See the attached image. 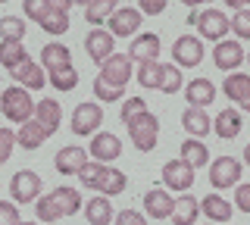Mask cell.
I'll list each match as a JSON object with an SVG mask.
<instances>
[{"mask_svg": "<svg viewBox=\"0 0 250 225\" xmlns=\"http://www.w3.org/2000/svg\"><path fill=\"white\" fill-rule=\"evenodd\" d=\"M82 206H84V200L75 188H53L47 197L35 200V213L41 222H57L62 216H75Z\"/></svg>", "mask_w": 250, "mask_h": 225, "instance_id": "obj_1", "label": "cell"}, {"mask_svg": "<svg viewBox=\"0 0 250 225\" xmlns=\"http://www.w3.org/2000/svg\"><path fill=\"white\" fill-rule=\"evenodd\" d=\"M0 110L10 122L16 125H25V122L35 116V100L25 88H19V84H13V88H6L3 94H0Z\"/></svg>", "mask_w": 250, "mask_h": 225, "instance_id": "obj_2", "label": "cell"}, {"mask_svg": "<svg viewBox=\"0 0 250 225\" xmlns=\"http://www.w3.org/2000/svg\"><path fill=\"white\" fill-rule=\"evenodd\" d=\"M128 135H131V141H135V147L141 153H150L153 147H156V138H160V119L147 110L144 116H138L135 122H128Z\"/></svg>", "mask_w": 250, "mask_h": 225, "instance_id": "obj_3", "label": "cell"}, {"mask_svg": "<svg viewBox=\"0 0 250 225\" xmlns=\"http://www.w3.org/2000/svg\"><path fill=\"white\" fill-rule=\"evenodd\" d=\"M41 175L35 169H19L10 178V194H13V204H35L41 197Z\"/></svg>", "mask_w": 250, "mask_h": 225, "instance_id": "obj_4", "label": "cell"}, {"mask_svg": "<svg viewBox=\"0 0 250 225\" xmlns=\"http://www.w3.org/2000/svg\"><path fill=\"white\" fill-rule=\"evenodd\" d=\"M100 122H104V110H100V103L84 100V103H78L75 113H72V135L88 138V135H94V131H100Z\"/></svg>", "mask_w": 250, "mask_h": 225, "instance_id": "obj_5", "label": "cell"}, {"mask_svg": "<svg viewBox=\"0 0 250 225\" xmlns=\"http://www.w3.org/2000/svg\"><path fill=\"white\" fill-rule=\"evenodd\" d=\"M241 172H244V163H238L234 157H219L209 163V184L213 188H234V184H241Z\"/></svg>", "mask_w": 250, "mask_h": 225, "instance_id": "obj_6", "label": "cell"}, {"mask_svg": "<svg viewBox=\"0 0 250 225\" xmlns=\"http://www.w3.org/2000/svg\"><path fill=\"white\" fill-rule=\"evenodd\" d=\"M172 63L185 66V69H194L203 63V41L194 35H182L175 38V44H172Z\"/></svg>", "mask_w": 250, "mask_h": 225, "instance_id": "obj_7", "label": "cell"}, {"mask_svg": "<svg viewBox=\"0 0 250 225\" xmlns=\"http://www.w3.org/2000/svg\"><path fill=\"white\" fill-rule=\"evenodd\" d=\"M84 50H88V57L100 66L104 60H109L116 53V38L109 35L106 28H91V32L84 35Z\"/></svg>", "mask_w": 250, "mask_h": 225, "instance_id": "obj_8", "label": "cell"}, {"mask_svg": "<svg viewBox=\"0 0 250 225\" xmlns=\"http://www.w3.org/2000/svg\"><path fill=\"white\" fill-rule=\"evenodd\" d=\"M160 50H163V41H160V35H153V32H144V35H138L135 41H131V47H128V60L131 63H156L160 60Z\"/></svg>", "mask_w": 250, "mask_h": 225, "instance_id": "obj_9", "label": "cell"}, {"mask_svg": "<svg viewBox=\"0 0 250 225\" xmlns=\"http://www.w3.org/2000/svg\"><path fill=\"white\" fill-rule=\"evenodd\" d=\"M213 63L222 69V72H234V69L244 63V47H241V41H234V38H222V41H216Z\"/></svg>", "mask_w": 250, "mask_h": 225, "instance_id": "obj_10", "label": "cell"}, {"mask_svg": "<svg viewBox=\"0 0 250 225\" xmlns=\"http://www.w3.org/2000/svg\"><path fill=\"white\" fill-rule=\"evenodd\" d=\"M141 10H135V6H119V10L113 13L106 22H109V28L106 32L113 35V38H131L141 28Z\"/></svg>", "mask_w": 250, "mask_h": 225, "instance_id": "obj_11", "label": "cell"}, {"mask_svg": "<svg viewBox=\"0 0 250 225\" xmlns=\"http://www.w3.org/2000/svg\"><path fill=\"white\" fill-rule=\"evenodd\" d=\"M88 153L97 163H113V160H119V153H122V141L113 131H94V138L88 144Z\"/></svg>", "mask_w": 250, "mask_h": 225, "instance_id": "obj_12", "label": "cell"}, {"mask_svg": "<svg viewBox=\"0 0 250 225\" xmlns=\"http://www.w3.org/2000/svg\"><path fill=\"white\" fill-rule=\"evenodd\" d=\"M100 79L109 82V84L125 88L128 79H131V60H128V53H113L109 60H104V63H100Z\"/></svg>", "mask_w": 250, "mask_h": 225, "instance_id": "obj_13", "label": "cell"}, {"mask_svg": "<svg viewBox=\"0 0 250 225\" xmlns=\"http://www.w3.org/2000/svg\"><path fill=\"white\" fill-rule=\"evenodd\" d=\"M88 163V150L78 144H69V147H60L57 157H53V166H57L60 175H78V169Z\"/></svg>", "mask_w": 250, "mask_h": 225, "instance_id": "obj_14", "label": "cell"}, {"mask_svg": "<svg viewBox=\"0 0 250 225\" xmlns=\"http://www.w3.org/2000/svg\"><path fill=\"white\" fill-rule=\"evenodd\" d=\"M10 75H13V82L19 84V88H25V91H38V88H44V82H47L41 63H31L28 57L22 60L16 69H10Z\"/></svg>", "mask_w": 250, "mask_h": 225, "instance_id": "obj_15", "label": "cell"}, {"mask_svg": "<svg viewBox=\"0 0 250 225\" xmlns=\"http://www.w3.org/2000/svg\"><path fill=\"white\" fill-rule=\"evenodd\" d=\"M194 25H200V38H209V41H222L225 32H229V16H225L222 10H203Z\"/></svg>", "mask_w": 250, "mask_h": 225, "instance_id": "obj_16", "label": "cell"}, {"mask_svg": "<svg viewBox=\"0 0 250 225\" xmlns=\"http://www.w3.org/2000/svg\"><path fill=\"white\" fill-rule=\"evenodd\" d=\"M163 184L166 188H175V191H188L194 184V169L188 166L185 160H169L163 166Z\"/></svg>", "mask_w": 250, "mask_h": 225, "instance_id": "obj_17", "label": "cell"}, {"mask_svg": "<svg viewBox=\"0 0 250 225\" xmlns=\"http://www.w3.org/2000/svg\"><path fill=\"white\" fill-rule=\"evenodd\" d=\"M241 128H244V116H241V110H234V106H225L222 113H216L213 131L222 138V141H234V138L241 135Z\"/></svg>", "mask_w": 250, "mask_h": 225, "instance_id": "obj_18", "label": "cell"}, {"mask_svg": "<svg viewBox=\"0 0 250 225\" xmlns=\"http://www.w3.org/2000/svg\"><path fill=\"white\" fill-rule=\"evenodd\" d=\"M222 91H225V97H229V100H234V103L241 106V113H250V75L231 72L229 79H225Z\"/></svg>", "mask_w": 250, "mask_h": 225, "instance_id": "obj_19", "label": "cell"}, {"mask_svg": "<svg viewBox=\"0 0 250 225\" xmlns=\"http://www.w3.org/2000/svg\"><path fill=\"white\" fill-rule=\"evenodd\" d=\"M41 69L47 75L50 72H60V69H72V53H69L66 44H44L41 50Z\"/></svg>", "mask_w": 250, "mask_h": 225, "instance_id": "obj_20", "label": "cell"}, {"mask_svg": "<svg viewBox=\"0 0 250 225\" xmlns=\"http://www.w3.org/2000/svg\"><path fill=\"white\" fill-rule=\"evenodd\" d=\"M31 119L38 122L44 131H47V138L53 135V131L60 128V119H62V110H60V103L57 100H50V97H44V100H38L35 103V116Z\"/></svg>", "mask_w": 250, "mask_h": 225, "instance_id": "obj_21", "label": "cell"}, {"mask_svg": "<svg viewBox=\"0 0 250 225\" xmlns=\"http://www.w3.org/2000/svg\"><path fill=\"white\" fill-rule=\"evenodd\" d=\"M144 206H147V213H150V219H169L172 206H175V197H172L166 188H150L144 194Z\"/></svg>", "mask_w": 250, "mask_h": 225, "instance_id": "obj_22", "label": "cell"}, {"mask_svg": "<svg viewBox=\"0 0 250 225\" xmlns=\"http://www.w3.org/2000/svg\"><path fill=\"white\" fill-rule=\"evenodd\" d=\"M182 125H185V131L191 138H207L209 131H213V119H209V113H203V110H197V106H188V110L182 113Z\"/></svg>", "mask_w": 250, "mask_h": 225, "instance_id": "obj_23", "label": "cell"}, {"mask_svg": "<svg viewBox=\"0 0 250 225\" xmlns=\"http://www.w3.org/2000/svg\"><path fill=\"white\" fill-rule=\"evenodd\" d=\"M185 97H188V103H191V106L203 110V106H209L216 100V84L209 82V79H194V82H188Z\"/></svg>", "mask_w": 250, "mask_h": 225, "instance_id": "obj_24", "label": "cell"}, {"mask_svg": "<svg viewBox=\"0 0 250 225\" xmlns=\"http://www.w3.org/2000/svg\"><path fill=\"white\" fill-rule=\"evenodd\" d=\"M84 216H88V222L91 225H113V219H116V209H113V204H109V197H91L88 204H84Z\"/></svg>", "mask_w": 250, "mask_h": 225, "instance_id": "obj_25", "label": "cell"}, {"mask_svg": "<svg viewBox=\"0 0 250 225\" xmlns=\"http://www.w3.org/2000/svg\"><path fill=\"white\" fill-rule=\"evenodd\" d=\"M200 213L207 216L213 225H219V222H229L231 219V204L225 197H219V194H207V197L200 200Z\"/></svg>", "mask_w": 250, "mask_h": 225, "instance_id": "obj_26", "label": "cell"}, {"mask_svg": "<svg viewBox=\"0 0 250 225\" xmlns=\"http://www.w3.org/2000/svg\"><path fill=\"white\" fill-rule=\"evenodd\" d=\"M197 216H200V200L191 197V194H185V197L175 200L169 219L175 222V225H194V222H197Z\"/></svg>", "mask_w": 250, "mask_h": 225, "instance_id": "obj_27", "label": "cell"}, {"mask_svg": "<svg viewBox=\"0 0 250 225\" xmlns=\"http://www.w3.org/2000/svg\"><path fill=\"white\" fill-rule=\"evenodd\" d=\"M47 141V131L38 125L35 119H28L25 125H19V131H16V144L22 147V150H38Z\"/></svg>", "mask_w": 250, "mask_h": 225, "instance_id": "obj_28", "label": "cell"}, {"mask_svg": "<svg viewBox=\"0 0 250 225\" xmlns=\"http://www.w3.org/2000/svg\"><path fill=\"white\" fill-rule=\"evenodd\" d=\"M182 160H185L191 169L207 166V163H209V150H207V144L197 141V138H185V141H182Z\"/></svg>", "mask_w": 250, "mask_h": 225, "instance_id": "obj_29", "label": "cell"}, {"mask_svg": "<svg viewBox=\"0 0 250 225\" xmlns=\"http://www.w3.org/2000/svg\"><path fill=\"white\" fill-rule=\"evenodd\" d=\"M125 184H128L125 172H119V169H113V166H104V175H100L97 191L104 194V197H113V194H122L125 191Z\"/></svg>", "mask_w": 250, "mask_h": 225, "instance_id": "obj_30", "label": "cell"}, {"mask_svg": "<svg viewBox=\"0 0 250 225\" xmlns=\"http://www.w3.org/2000/svg\"><path fill=\"white\" fill-rule=\"evenodd\" d=\"M84 10H88V13H84V19H88L94 28H100V22H106L116 10H119V0H91Z\"/></svg>", "mask_w": 250, "mask_h": 225, "instance_id": "obj_31", "label": "cell"}, {"mask_svg": "<svg viewBox=\"0 0 250 225\" xmlns=\"http://www.w3.org/2000/svg\"><path fill=\"white\" fill-rule=\"evenodd\" d=\"M28 53L22 47V41H0V66L3 69H16Z\"/></svg>", "mask_w": 250, "mask_h": 225, "instance_id": "obj_32", "label": "cell"}, {"mask_svg": "<svg viewBox=\"0 0 250 225\" xmlns=\"http://www.w3.org/2000/svg\"><path fill=\"white\" fill-rule=\"evenodd\" d=\"M0 38H3V41H22V38H25V19L3 16L0 19Z\"/></svg>", "mask_w": 250, "mask_h": 225, "instance_id": "obj_33", "label": "cell"}, {"mask_svg": "<svg viewBox=\"0 0 250 225\" xmlns=\"http://www.w3.org/2000/svg\"><path fill=\"white\" fill-rule=\"evenodd\" d=\"M38 25H41L47 35H53V38H57V35H66L69 32V13H53L50 10L41 22H38Z\"/></svg>", "mask_w": 250, "mask_h": 225, "instance_id": "obj_34", "label": "cell"}, {"mask_svg": "<svg viewBox=\"0 0 250 225\" xmlns=\"http://www.w3.org/2000/svg\"><path fill=\"white\" fill-rule=\"evenodd\" d=\"M94 94H97L100 103H116V100H122L125 88H119V84H109V82H104L97 75V79H94Z\"/></svg>", "mask_w": 250, "mask_h": 225, "instance_id": "obj_35", "label": "cell"}, {"mask_svg": "<svg viewBox=\"0 0 250 225\" xmlns=\"http://www.w3.org/2000/svg\"><path fill=\"white\" fill-rule=\"evenodd\" d=\"M160 79H163V63H141L138 69L141 88H160Z\"/></svg>", "mask_w": 250, "mask_h": 225, "instance_id": "obj_36", "label": "cell"}, {"mask_svg": "<svg viewBox=\"0 0 250 225\" xmlns=\"http://www.w3.org/2000/svg\"><path fill=\"white\" fill-rule=\"evenodd\" d=\"M178 88H182V69H178V66H169V63H163L160 91H163V94H175Z\"/></svg>", "mask_w": 250, "mask_h": 225, "instance_id": "obj_37", "label": "cell"}, {"mask_svg": "<svg viewBox=\"0 0 250 225\" xmlns=\"http://www.w3.org/2000/svg\"><path fill=\"white\" fill-rule=\"evenodd\" d=\"M100 175H104V163H84V166L78 169V178H82V188H91V191H97V184H100Z\"/></svg>", "mask_w": 250, "mask_h": 225, "instance_id": "obj_38", "label": "cell"}, {"mask_svg": "<svg viewBox=\"0 0 250 225\" xmlns=\"http://www.w3.org/2000/svg\"><path fill=\"white\" fill-rule=\"evenodd\" d=\"M229 32H234V38L250 41V10H234V16L229 19Z\"/></svg>", "mask_w": 250, "mask_h": 225, "instance_id": "obj_39", "label": "cell"}, {"mask_svg": "<svg viewBox=\"0 0 250 225\" xmlns=\"http://www.w3.org/2000/svg\"><path fill=\"white\" fill-rule=\"evenodd\" d=\"M50 84L57 91H72L78 84V69H60V72H50Z\"/></svg>", "mask_w": 250, "mask_h": 225, "instance_id": "obj_40", "label": "cell"}, {"mask_svg": "<svg viewBox=\"0 0 250 225\" xmlns=\"http://www.w3.org/2000/svg\"><path fill=\"white\" fill-rule=\"evenodd\" d=\"M147 113V100L144 97H128L122 106V125H128V122H135L138 116Z\"/></svg>", "mask_w": 250, "mask_h": 225, "instance_id": "obj_41", "label": "cell"}, {"mask_svg": "<svg viewBox=\"0 0 250 225\" xmlns=\"http://www.w3.org/2000/svg\"><path fill=\"white\" fill-rule=\"evenodd\" d=\"M22 13H25V19H31V22H41L47 13H50V6H47V0H25V3H22Z\"/></svg>", "mask_w": 250, "mask_h": 225, "instance_id": "obj_42", "label": "cell"}, {"mask_svg": "<svg viewBox=\"0 0 250 225\" xmlns=\"http://www.w3.org/2000/svg\"><path fill=\"white\" fill-rule=\"evenodd\" d=\"M22 216H19V206L13 200H0V225H19Z\"/></svg>", "mask_w": 250, "mask_h": 225, "instance_id": "obj_43", "label": "cell"}, {"mask_svg": "<svg viewBox=\"0 0 250 225\" xmlns=\"http://www.w3.org/2000/svg\"><path fill=\"white\" fill-rule=\"evenodd\" d=\"M13 147H16V131L10 128H0V166L13 157Z\"/></svg>", "mask_w": 250, "mask_h": 225, "instance_id": "obj_44", "label": "cell"}, {"mask_svg": "<svg viewBox=\"0 0 250 225\" xmlns=\"http://www.w3.org/2000/svg\"><path fill=\"white\" fill-rule=\"evenodd\" d=\"M234 206H238L241 213H250V182L234 184Z\"/></svg>", "mask_w": 250, "mask_h": 225, "instance_id": "obj_45", "label": "cell"}, {"mask_svg": "<svg viewBox=\"0 0 250 225\" xmlns=\"http://www.w3.org/2000/svg\"><path fill=\"white\" fill-rule=\"evenodd\" d=\"M116 225H147V219L141 213H135V209H122V213H116Z\"/></svg>", "mask_w": 250, "mask_h": 225, "instance_id": "obj_46", "label": "cell"}, {"mask_svg": "<svg viewBox=\"0 0 250 225\" xmlns=\"http://www.w3.org/2000/svg\"><path fill=\"white\" fill-rule=\"evenodd\" d=\"M141 3V16H160L166 10V0H138Z\"/></svg>", "mask_w": 250, "mask_h": 225, "instance_id": "obj_47", "label": "cell"}, {"mask_svg": "<svg viewBox=\"0 0 250 225\" xmlns=\"http://www.w3.org/2000/svg\"><path fill=\"white\" fill-rule=\"evenodd\" d=\"M47 6H50L53 13H69L72 10V0H47Z\"/></svg>", "mask_w": 250, "mask_h": 225, "instance_id": "obj_48", "label": "cell"}, {"mask_svg": "<svg viewBox=\"0 0 250 225\" xmlns=\"http://www.w3.org/2000/svg\"><path fill=\"white\" fill-rule=\"evenodd\" d=\"M231 10H250V0H225Z\"/></svg>", "mask_w": 250, "mask_h": 225, "instance_id": "obj_49", "label": "cell"}, {"mask_svg": "<svg viewBox=\"0 0 250 225\" xmlns=\"http://www.w3.org/2000/svg\"><path fill=\"white\" fill-rule=\"evenodd\" d=\"M185 6H200V3H213V0H182Z\"/></svg>", "mask_w": 250, "mask_h": 225, "instance_id": "obj_50", "label": "cell"}, {"mask_svg": "<svg viewBox=\"0 0 250 225\" xmlns=\"http://www.w3.org/2000/svg\"><path fill=\"white\" fill-rule=\"evenodd\" d=\"M244 163H247V166H250V144L244 147Z\"/></svg>", "mask_w": 250, "mask_h": 225, "instance_id": "obj_51", "label": "cell"}, {"mask_svg": "<svg viewBox=\"0 0 250 225\" xmlns=\"http://www.w3.org/2000/svg\"><path fill=\"white\" fill-rule=\"evenodd\" d=\"M72 3H78V6H88V3H91V0H72Z\"/></svg>", "mask_w": 250, "mask_h": 225, "instance_id": "obj_52", "label": "cell"}, {"mask_svg": "<svg viewBox=\"0 0 250 225\" xmlns=\"http://www.w3.org/2000/svg\"><path fill=\"white\" fill-rule=\"evenodd\" d=\"M19 225H38V222H19Z\"/></svg>", "mask_w": 250, "mask_h": 225, "instance_id": "obj_53", "label": "cell"}, {"mask_svg": "<svg viewBox=\"0 0 250 225\" xmlns=\"http://www.w3.org/2000/svg\"><path fill=\"white\" fill-rule=\"evenodd\" d=\"M0 3H10V0H0Z\"/></svg>", "mask_w": 250, "mask_h": 225, "instance_id": "obj_54", "label": "cell"}, {"mask_svg": "<svg viewBox=\"0 0 250 225\" xmlns=\"http://www.w3.org/2000/svg\"><path fill=\"white\" fill-rule=\"evenodd\" d=\"M207 225H213V222H207Z\"/></svg>", "mask_w": 250, "mask_h": 225, "instance_id": "obj_55", "label": "cell"}]
</instances>
